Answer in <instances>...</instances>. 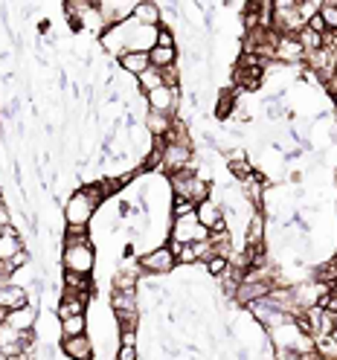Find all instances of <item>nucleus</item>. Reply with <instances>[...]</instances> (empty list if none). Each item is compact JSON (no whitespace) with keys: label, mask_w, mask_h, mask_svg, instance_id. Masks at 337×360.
I'll return each instance as SVG.
<instances>
[{"label":"nucleus","mask_w":337,"mask_h":360,"mask_svg":"<svg viewBox=\"0 0 337 360\" xmlns=\"http://www.w3.org/2000/svg\"><path fill=\"white\" fill-rule=\"evenodd\" d=\"M105 198H108V189H105L102 180L79 186L64 204V224L67 227H87V224L94 221L96 210L105 204Z\"/></svg>","instance_id":"f257e3e1"},{"label":"nucleus","mask_w":337,"mask_h":360,"mask_svg":"<svg viewBox=\"0 0 337 360\" xmlns=\"http://www.w3.org/2000/svg\"><path fill=\"white\" fill-rule=\"evenodd\" d=\"M169 186H172V198H184L189 204H204L210 200V184L198 172L186 169V172H177L169 177Z\"/></svg>","instance_id":"f03ea898"},{"label":"nucleus","mask_w":337,"mask_h":360,"mask_svg":"<svg viewBox=\"0 0 337 360\" xmlns=\"http://www.w3.org/2000/svg\"><path fill=\"white\" fill-rule=\"evenodd\" d=\"M61 267L67 270V274L91 276V270L96 267V250H94V244L64 247V250H61Z\"/></svg>","instance_id":"7ed1b4c3"},{"label":"nucleus","mask_w":337,"mask_h":360,"mask_svg":"<svg viewBox=\"0 0 337 360\" xmlns=\"http://www.w3.org/2000/svg\"><path fill=\"white\" fill-rule=\"evenodd\" d=\"M169 238L174 244H198V241H207L210 238V230L204 224L198 221V215H184V218H172V233Z\"/></svg>","instance_id":"20e7f679"},{"label":"nucleus","mask_w":337,"mask_h":360,"mask_svg":"<svg viewBox=\"0 0 337 360\" xmlns=\"http://www.w3.org/2000/svg\"><path fill=\"white\" fill-rule=\"evenodd\" d=\"M160 169L169 177L177 174V172H186V169L198 172V160H195V154H192L189 146H172V143H166L163 146V157H160Z\"/></svg>","instance_id":"39448f33"},{"label":"nucleus","mask_w":337,"mask_h":360,"mask_svg":"<svg viewBox=\"0 0 337 360\" xmlns=\"http://www.w3.org/2000/svg\"><path fill=\"white\" fill-rule=\"evenodd\" d=\"M137 264H140L143 274H148V276H163V274H172V270L177 267V259L169 250V244H160V247H154V250L143 253Z\"/></svg>","instance_id":"423d86ee"},{"label":"nucleus","mask_w":337,"mask_h":360,"mask_svg":"<svg viewBox=\"0 0 337 360\" xmlns=\"http://www.w3.org/2000/svg\"><path fill=\"white\" fill-rule=\"evenodd\" d=\"M146 105L148 110H157V114H166V117H177V108H181V87H157L151 94H146Z\"/></svg>","instance_id":"0eeeda50"},{"label":"nucleus","mask_w":337,"mask_h":360,"mask_svg":"<svg viewBox=\"0 0 337 360\" xmlns=\"http://www.w3.org/2000/svg\"><path fill=\"white\" fill-rule=\"evenodd\" d=\"M195 215H198V221L204 224L210 233H215V236L218 233H230L227 218H224V210H221V204H215V200H204V204H198Z\"/></svg>","instance_id":"6e6552de"},{"label":"nucleus","mask_w":337,"mask_h":360,"mask_svg":"<svg viewBox=\"0 0 337 360\" xmlns=\"http://www.w3.org/2000/svg\"><path fill=\"white\" fill-rule=\"evenodd\" d=\"M87 302H91V294H76V290H61V297L56 302V314L58 320L67 317H82L87 311Z\"/></svg>","instance_id":"1a4fd4ad"},{"label":"nucleus","mask_w":337,"mask_h":360,"mask_svg":"<svg viewBox=\"0 0 337 360\" xmlns=\"http://www.w3.org/2000/svg\"><path fill=\"white\" fill-rule=\"evenodd\" d=\"M94 340L87 334L79 337H61V354L67 360H94Z\"/></svg>","instance_id":"9d476101"},{"label":"nucleus","mask_w":337,"mask_h":360,"mask_svg":"<svg viewBox=\"0 0 337 360\" xmlns=\"http://www.w3.org/2000/svg\"><path fill=\"white\" fill-rule=\"evenodd\" d=\"M131 20H134V24H137V27H148V30L163 27V15H160V6H157L154 0H140V4H134Z\"/></svg>","instance_id":"9b49d317"},{"label":"nucleus","mask_w":337,"mask_h":360,"mask_svg":"<svg viewBox=\"0 0 337 360\" xmlns=\"http://www.w3.org/2000/svg\"><path fill=\"white\" fill-rule=\"evenodd\" d=\"M0 305H4L6 311H18V308H24L30 305V294H27V288H20V285H0Z\"/></svg>","instance_id":"f8f14e48"},{"label":"nucleus","mask_w":337,"mask_h":360,"mask_svg":"<svg viewBox=\"0 0 337 360\" xmlns=\"http://www.w3.org/2000/svg\"><path fill=\"white\" fill-rule=\"evenodd\" d=\"M6 323L12 328H18V331H32V326L38 323V305L30 302L24 308H18V311H9L6 314Z\"/></svg>","instance_id":"ddd939ff"},{"label":"nucleus","mask_w":337,"mask_h":360,"mask_svg":"<svg viewBox=\"0 0 337 360\" xmlns=\"http://www.w3.org/2000/svg\"><path fill=\"white\" fill-rule=\"evenodd\" d=\"M267 238V218L262 210L250 212V221H247V247H262Z\"/></svg>","instance_id":"4468645a"},{"label":"nucleus","mask_w":337,"mask_h":360,"mask_svg":"<svg viewBox=\"0 0 337 360\" xmlns=\"http://www.w3.org/2000/svg\"><path fill=\"white\" fill-rule=\"evenodd\" d=\"M303 58H305V53H303V47H300L297 35H282V38H279V47H276L274 61L294 64V61H303Z\"/></svg>","instance_id":"2eb2a0df"},{"label":"nucleus","mask_w":337,"mask_h":360,"mask_svg":"<svg viewBox=\"0 0 337 360\" xmlns=\"http://www.w3.org/2000/svg\"><path fill=\"white\" fill-rule=\"evenodd\" d=\"M120 61V67H122V73H128V76H143L148 67H151V61H148V53H125V56H120L117 58Z\"/></svg>","instance_id":"dca6fc26"},{"label":"nucleus","mask_w":337,"mask_h":360,"mask_svg":"<svg viewBox=\"0 0 337 360\" xmlns=\"http://www.w3.org/2000/svg\"><path fill=\"white\" fill-rule=\"evenodd\" d=\"M20 250H24V241H20L15 227H6L4 236H0V262H12Z\"/></svg>","instance_id":"f3484780"},{"label":"nucleus","mask_w":337,"mask_h":360,"mask_svg":"<svg viewBox=\"0 0 337 360\" xmlns=\"http://www.w3.org/2000/svg\"><path fill=\"white\" fill-rule=\"evenodd\" d=\"M143 125H146V131H148V137H151V140H163V137H166V131H169V125H172V117L157 114V110H146Z\"/></svg>","instance_id":"a211bd4d"},{"label":"nucleus","mask_w":337,"mask_h":360,"mask_svg":"<svg viewBox=\"0 0 337 360\" xmlns=\"http://www.w3.org/2000/svg\"><path fill=\"white\" fill-rule=\"evenodd\" d=\"M61 285H64V290H76V294H91V297H94V279H91V276L67 274V270H64Z\"/></svg>","instance_id":"6ab92c4d"},{"label":"nucleus","mask_w":337,"mask_h":360,"mask_svg":"<svg viewBox=\"0 0 337 360\" xmlns=\"http://www.w3.org/2000/svg\"><path fill=\"white\" fill-rule=\"evenodd\" d=\"M110 308H114V314H120V311H140L137 308V290H114V294H110Z\"/></svg>","instance_id":"aec40b11"},{"label":"nucleus","mask_w":337,"mask_h":360,"mask_svg":"<svg viewBox=\"0 0 337 360\" xmlns=\"http://www.w3.org/2000/svg\"><path fill=\"white\" fill-rule=\"evenodd\" d=\"M148 61L154 70H166V67L177 64V50H166V47H154L148 50Z\"/></svg>","instance_id":"412c9836"},{"label":"nucleus","mask_w":337,"mask_h":360,"mask_svg":"<svg viewBox=\"0 0 337 360\" xmlns=\"http://www.w3.org/2000/svg\"><path fill=\"white\" fill-rule=\"evenodd\" d=\"M297 41H300V47H303V53H305V56H308V53H317V50H323V35L311 32L308 27H303V30L297 32Z\"/></svg>","instance_id":"4be33fe9"},{"label":"nucleus","mask_w":337,"mask_h":360,"mask_svg":"<svg viewBox=\"0 0 337 360\" xmlns=\"http://www.w3.org/2000/svg\"><path fill=\"white\" fill-rule=\"evenodd\" d=\"M61 326V337H79V334H87V317H67V320H58Z\"/></svg>","instance_id":"5701e85b"},{"label":"nucleus","mask_w":337,"mask_h":360,"mask_svg":"<svg viewBox=\"0 0 337 360\" xmlns=\"http://www.w3.org/2000/svg\"><path fill=\"white\" fill-rule=\"evenodd\" d=\"M137 87L143 90V96L151 94V90H157V87H163V73L154 70V67H148L143 76H137Z\"/></svg>","instance_id":"b1692460"},{"label":"nucleus","mask_w":337,"mask_h":360,"mask_svg":"<svg viewBox=\"0 0 337 360\" xmlns=\"http://www.w3.org/2000/svg\"><path fill=\"white\" fill-rule=\"evenodd\" d=\"M137 270H117L114 274V290H137Z\"/></svg>","instance_id":"393cba45"},{"label":"nucleus","mask_w":337,"mask_h":360,"mask_svg":"<svg viewBox=\"0 0 337 360\" xmlns=\"http://www.w3.org/2000/svg\"><path fill=\"white\" fill-rule=\"evenodd\" d=\"M64 247H76V244H91L87 227H64Z\"/></svg>","instance_id":"a878e982"},{"label":"nucleus","mask_w":337,"mask_h":360,"mask_svg":"<svg viewBox=\"0 0 337 360\" xmlns=\"http://www.w3.org/2000/svg\"><path fill=\"white\" fill-rule=\"evenodd\" d=\"M320 18L326 20L329 32H337V0H323L320 4Z\"/></svg>","instance_id":"bb28decb"},{"label":"nucleus","mask_w":337,"mask_h":360,"mask_svg":"<svg viewBox=\"0 0 337 360\" xmlns=\"http://www.w3.org/2000/svg\"><path fill=\"white\" fill-rule=\"evenodd\" d=\"M227 166H230V174H233V177H239V184L253 174V166L247 163V157H241V160H230Z\"/></svg>","instance_id":"cd10ccee"},{"label":"nucleus","mask_w":337,"mask_h":360,"mask_svg":"<svg viewBox=\"0 0 337 360\" xmlns=\"http://www.w3.org/2000/svg\"><path fill=\"white\" fill-rule=\"evenodd\" d=\"M154 47L177 50V41H174V32H172V27H157V44H154Z\"/></svg>","instance_id":"c85d7f7f"},{"label":"nucleus","mask_w":337,"mask_h":360,"mask_svg":"<svg viewBox=\"0 0 337 360\" xmlns=\"http://www.w3.org/2000/svg\"><path fill=\"white\" fill-rule=\"evenodd\" d=\"M117 317V323H120V331L122 328H137L140 326V311H120V314H114Z\"/></svg>","instance_id":"c756f323"},{"label":"nucleus","mask_w":337,"mask_h":360,"mask_svg":"<svg viewBox=\"0 0 337 360\" xmlns=\"http://www.w3.org/2000/svg\"><path fill=\"white\" fill-rule=\"evenodd\" d=\"M204 267H207V274H210V276L221 279V276H224V270H227V267H230V262H227V259H224V256H212V259H210V262H207Z\"/></svg>","instance_id":"7c9ffc66"},{"label":"nucleus","mask_w":337,"mask_h":360,"mask_svg":"<svg viewBox=\"0 0 337 360\" xmlns=\"http://www.w3.org/2000/svg\"><path fill=\"white\" fill-rule=\"evenodd\" d=\"M195 212V204L184 198H172V218H184V215H192Z\"/></svg>","instance_id":"2f4dec72"},{"label":"nucleus","mask_w":337,"mask_h":360,"mask_svg":"<svg viewBox=\"0 0 337 360\" xmlns=\"http://www.w3.org/2000/svg\"><path fill=\"white\" fill-rule=\"evenodd\" d=\"M163 73V87H181V67L177 64H172V67H166V70H160Z\"/></svg>","instance_id":"473e14b6"},{"label":"nucleus","mask_w":337,"mask_h":360,"mask_svg":"<svg viewBox=\"0 0 337 360\" xmlns=\"http://www.w3.org/2000/svg\"><path fill=\"white\" fill-rule=\"evenodd\" d=\"M192 250H195V259H198V262H204V264H207V262L215 256V253H212V244H210V238H207V241H198V244H192Z\"/></svg>","instance_id":"72a5a7b5"},{"label":"nucleus","mask_w":337,"mask_h":360,"mask_svg":"<svg viewBox=\"0 0 337 360\" xmlns=\"http://www.w3.org/2000/svg\"><path fill=\"white\" fill-rule=\"evenodd\" d=\"M311 32H317V35H326L329 32V27H326V20L320 18V12L317 15H314V18H308V24H305Z\"/></svg>","instance_id":"f704fd0d"},{"label":"nucleus","mask_w":337,"mask_h":360,"mask_svg":"<svg viewBox=\"0 0 337 360\" xmlns=\"http://www.w3.org/2000/svg\"><path fill=\"white\" fill-rule=\"evenodd\" d=\"M120 346H137V328H122L120 331Z\"/></svg>","instance_id":"c9c22d12"},{"label":"nucleus","mask_w":337,"mask_h":360,"mask_svg":"<svg viewBox=\"0 0 337 360\" xmlns=\"http://www.w3.org/2000/svg\"><path fill=\"white\" fill-rule=\"evenodd\" d=\"M117 360H137V346H120Z\"/></svg>","instance_id":"e433bc0d"},{"label":"nucleus","mask_w":337,"mask_h":360,"mask_svg":"<svg viewBox=\"0 0 337 360\" xmlns=\"http://www.w3.org/2000/svg\"><path fill=\"white\" fill-rule=\"evenodd\" d=\"M27 262H30V253H27V247H24V250H20V253H18V256H15V259H12L9 264H12L15 270H18V267H24Z\"/></svg>","instance_id":"4c0bfd02"},{"label":"nucleus","mask_w":337,"mask_h":360,"mask_svg":"<svg viewBox=\"0 0 337 360\" xmlns=\"http://www.w3.org/2000/svg\"><path fill=\"white\" fill-rule=\"evenodd\" d=\"M9 221H12V215H9L6 204H4V198H0V227H9Z\"/></svg>","instance_id":"58836bf2"},{"label":"nucleus","mask_w":337,"mask_h":360,"mask_svg":"<svg viewBox=\"0 0 337 360\" xmlns=\"http://www.w3.org/2000/svg\"><path fill=\"white\" fill-rule=\"evenodd\" d=\"M6 314H9V311H6L4 305H0V323H6Z\"/></svg>","instance_id":"ea45409f"},{"label":"nucleus","mask_w":337,"mask_h":360,"mask_svg":"<svg viewBox=\"0 0 337 360\" xmlns=\"http://www.w3.org/2000/svg\"><path fill=\"white\" fill-rule=\"evenodd\" d=\"M4 230H6V227H0V236H4Z\"/></svg>","instance_id":"a19ab883"}]
</instances>
